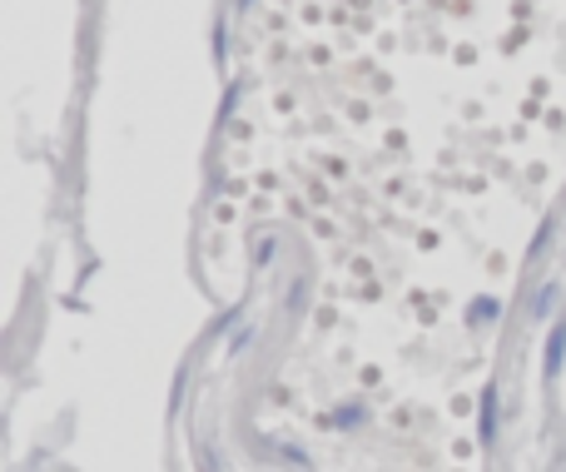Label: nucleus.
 <instances>
[{
    "instance_id": "nucleus-2",
    "label": "nucleus",
    "mask_w": 566,
    "mask_h": 472,
    "mask_svg": "<svg viewBox=\"0 0 566 472\" xmlns=\"http://www.w3.org/2000/svg\"><path fill=\"white\" fill-rule=\"evenodd\" d=\"M562 348H566V328H557V334H552V348H547V374H557V368H562Z\"/></svg>"
},
{
    "instance_id": "nucleus-1",
    "label": "nucleus",
    "mask_w": 566,
    "mask_h": 472,
    "mask_svg": "<svg viewBox=\"0 0 566 472\" xmlns=\"http://www.w3.org/2000/svg\"><path fill=\"white\" fill-rule=\"evenodd\" d=\"M482 443H492V438H497V394H492V388H482Z\"/></svg>"
}]
</instances>
